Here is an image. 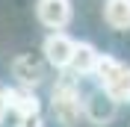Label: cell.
I'll return each instance as SVG.
<instances>
[{"instance_id":"obj_1","label":"cell","mask_w":130,"mask_h":127,"mask_svg":"<svg viewBox=\"0 0 130 127\" xmlns=\"http://www.w3.org/2000/svg\"><path fill=\"white\" fill-rule=\"evenodd\" d=\"M92 77L98 80V86L104 89L112 101L130 103V65H124V62H118V59H112V56L101 53Z\"/></svg>"},{"instance_id":"obj_2","label":"cell","mask_w":130,"mask_h":127,"mask_svg":"<svg viewBox=\"0 0 130 127\" xmlns=\"http://www.w3.org/2000/svg\"><path fill=\"white\" fill-rule=\"evenodd\" d=\"M50 112L62 127H77L83 118V101L74 77H62L50 92Z\"/></svg>"},{"instance_id":"obj_3","label":"cell","mask_w":130,"mask_h":127,"mask_svg":"<svg viewBox=\"0 0 130 127\" xmlns=\"http://www.w3.org/2000/svg\"><path fill=\"white\" fill-rule=\"evenodd\" d=\"M115 112H118V101H112L104 89L83 98V118H89L95 127H106L115 118Z\"/></svg>"},{"instance_id":"obj_4","label":"cell","mask_w":130,"mask_h":127,"mask_svg":"<svg viewBox=\"0 0 130 127\" xmlns=\"http://www.w3.org/2000/svg\"><path fill=\"white\" fill-rule=\"evenodd\" d=\"M36 15L47 30H65L74 18L71 0H36Z\"/></svg>"},{"instance_id":"obj_5","label":"cell","mask_w":130,"mask_h":127,"mask_svg":"<svg viewBox=\"0 0 130 127\" xmlns=\"http://www.w3.org/2000/svg\"><path fill=\"white\" fill-rule=\"evenodd\" d=\"M41 53H44V59L53 68H68L71 53H74V39H68L62 30H53L44 39V44H41Z\"/></svg>"},{"instance_id":"obj_6","label":"cell","mask_w":130,"mask_h":127,"mask_svg":"<svg viewBox=\"0 0 130 127\" xmlns=\"http://www.w3.org/2000/svg\"><path fill=\"white\" fill-rule=\"evenodd\" d=\"M0 95L6 101V109H12L21 118V115H32V112H41L39 106V98L32 95L27 86H18V89H0Z\"/></svg>"},{"instance_id":"obj_7","label":"cell","mask_w":130,"mask_h":127,"mask_svg":"<svg viewBox=\"0 0 130 127\" xmlns=\"http://www.w3.org/2000/svg\"><path fill=\"white\" fill-rule=\"evenodd\" d=\"M98 47L92 44V41H74V53H71V62H68V68H71L77 77H92V71H95L98 65Z\"/></svg>"},{"instance_id":"obj_8","label":"cell","mask_w":130,"mask_h":127,"mask_svg":"<svg viewBox=\"0 0 130 127\" xmlns=\"http://www.w3.org/2000/svg\"><path fill=\"white\" fill-rule=\"evenodd\" d=\"M12 74L18 77L21 86L32 89V86H39L41 80H44V65L36 56H18L15 62H12Z\"/></svg>"},{"instance_id":"obj_9","label":"cell","mask_w":130,"mask_h":127,"mask_svg":"<svg viewBox=\"0 0 130 127\" xmlns=\"http://www.w3.org/2000/svg\"><path fill=\"white\" fill-rule=\"evenodd\" d=\"M104 21L112 30L130 27V0H104Z\"/></svg>"}]
</instances>
